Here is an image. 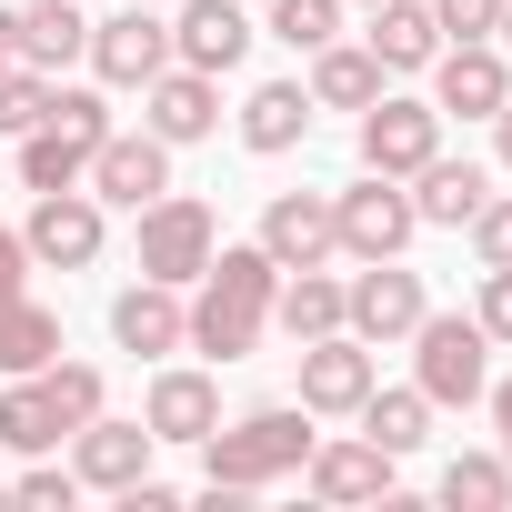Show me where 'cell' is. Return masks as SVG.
Returning a JSON list of instances; mask_svg holds the SVG:
<instances>
[{"instance_id": "cell-28", "label": "cell", "mask_w": 512, "mask_h": 512, "mask_svg": "<svg viewBox=\"0 0 512 512\" xmlns=\"http://www.w3.org/2000/svg\"><path fill=\"white\" fill-rule=\"evenodd\" d=\"M352 422H362V432H372V442H382V452H392V462H402V452H422V442H432V402H422V382H402V392H382V382H372V392H362V412H352Z\"/></svg>"}, {"instance_id": "cell-20", "label": "cell", "mask_w": 512, "mask_h": 512, "mask_svg": "<svg viewBox=\"0 0 512 512\" xmlns=\"http://www.w3.org/2000/svg\"><path fill=\"white\" fill-rule=\"evenodd\" d=\"M141 422H151L161 442H191V452H201V432L221 422V382H211V372H161V382L141 392Z\"/></svg>"}, {"instance_id": "cell-3", "label": "cell", "mask_w": 512, "mask_h": 512, "mask_svg": "<svg viewBox=\"0 0 512 512\" xmlns=\"http://www.w3.org/2000/svg\"><path fill=\"white\" fill-rule=\"evenodd\" d=\"M101 141H111V101L51 81V111L21 131V191H81V171H91Z\"/></svg>"}, {"instance_id": "cell-39", "label": "cell", "mask_w": 512, "mask_h": 512, "mask_svg": "<svg viewBox=\"0 0 512 512\" xmlns=\"http://www.w3.org/2000/svg\"><path fill=\"white\" fill-rule=\"evenodd\" d=\"M482 402H492V432H502V462H512V382H482Z\"/></svg>"}, {"instance_id": "cell-15", "label": "cell", "mask_w": 512, "mask_h": 512, "mask_svg": "<svg viewBox=\"0 0 512 512\" xmlns=\"http://www.w3.org/2000/svg\"><path fill=\"white\" fill-rule=\"evenodd\" d=\"M151 452H161L151 422H111V412H91V422L71 432V472H81L91 492H131V482L151 472Z\"/></svg>"}, {"instance_id": "cell-4", "label": "cell", "mask_w": 512, "mask_h": 512, "mask_svg": "<svg viewBox=\"0 0 512 512\" xmlns=\"http://www.w3.org/2000/svg\"><path fill=\"white\" fill-rule=\"evenodd\" d=\"M412 382H422L432 412L482 402V382H492V332H482L472 312H422V322H412Z\"/></svg>"}, {"instance_id": "cell-27", "label": "cell", "mask_w": 512, "mask_h": 512, "mask_svg": "<svg viewBox=\"0 0 512 512\" xmlns=\"http://www.w3.org/2000/svg\"><path fill=\"white\" fill-rule=\"evenodd\" d=\"M81 51H91L81 0H31V11H21V61H31V71H51V81H61Z\"/></svg>"}, {"instance_id": "cell-36", "label": "cell", "mask_w": 512, "mask_h": 512, "mask_svg": "<svg viewBox=\"0 0 512 512\" xmlns=\"http://www.w3.org/2000/svg\"><path fill=\"white\" fill-rule=\"evenodd\" d=\"M432 21H442V41H492L502 0H432Z\"/></svg>"}, {"instance_id": "cell-7", "label": "cell", "mask_w": 512, "mask_h": 512, "mask_svg": "<svg viewBox=\"0 0 512 512\" xmlns=\"http://www.w3.org/2000/svg\"><path fill=\"white\" fill-rule=\"evenodd\" d=\"M422 312H432V302H422V272H402V262H362V272L342 282V332H362L372 352H382V342H412Z\"/></svg>"}, {"instance_id": "cell-22", "label": "cell", "mask_w": 512, "mask_h": 512, "mask_svg": "<svg viewBox=\"0 0 512 512\" xmlns=\"http://www.w3.org/2000/svg\"><path fill=\"white\" fill-rule=\"evenodd\" d=\"M302 91H312V111H372V101H382V61H372L362 41H322Z\"/></svg>"}, {"instance_id": "cell-25", "label": "cell", "mask_w": 512, "mask_h": 512, "mask_svg": "<svg viewBox=\"0 0 512 512\" xmlns=\"http://www.w3.org/2000/svg\"><path fill=\"white\" fill-rule=\"evenodd\" d=\"M272 322H282L292 342H322V332H342V282H332V262H302V272H282V292H272Z\"/></svg>"}, {"instance_id": "cell-40", "label": "cell", "mask_w": 512, "mask_h": 512, "mask_svg": "<svg viewBox=\"0 0 512 512\" xmlns=\"http://www.w3.org/2000/svg\"><path fill=\"white\" fill-rule=\"evenodd\" d=\"M21 61V11H0V71Z\"/></svg>"}, {"instance_id": "cell-8", "label": "cell", "mask_w": 512, "mask_h": 512, "mask_svg": "<svg viewBox=\"0 0 512 512\" xmlns=\"http://www.w3.org/2000/svg\"><path fill=\"white\" fill-rule=\"evenodd\" d=\"M502 101H512L502 41H442V51H432V111H442V121H452V111H462V121H492Z\"/></svg>"}, {"instance_id": "cell-13", "label": "cell", "mask_w": 512, "mask_h": 512, "mask_svg": "<svg viewBox=\"0 0 512 512\" xmlns=\"http://www.w3.org/2000/svg\"><path fill=\"white\" fill-rule=\"evenodd\" d=\"M382 382V352L362 332H322L302 342V412H362V392Z\"/></svg>"}, {"instance_id": "cell-10", "label": "cell", "mask_w": 512, "mask_h": 512, "mask_svg": "<svg viewBox=\"0 0 512 512\" xmlns=\"http://www.w3.org/2000/svg\"><path fill=\"white\" fill-rule=\"evenodd\" d=\"M101 201L91 191H31V221H21V241H31V262H51V272H91L101 262Z\"/></svg>"}, {"instance_id": "cell-37", "label": "cell", "mask_w": 512, "mask_h": 512, "mask_svg": "<svg viewBox=\"0 0 512 512\" xmlns=\"http://www.w3.org/2000/svg\"><path fill=\"white\" fill-rule=\"evenodd\" d=\"M472 322H482L492 342H512V272H482V302H472Z\"/></svg>"}, {"instance_id": "cell-1", "label": "cell", "mask_w": 512, "mask_h": 512, "mask_svg": "<svg viewBox=\"0 0 512 512\" xmlns=\"http://www.w3.org/2000/svg\"><path fill=\"white\" fill-rule=\"evenodd\" d=\"M272 292H282V262H272V251H262V241H221L211 262H201V282H191V352H211V362L262 352Z\"/></svg>"}, {"instance_id": "cell-21", "label": "cell", "mask_w": 512, "mask_h": 512, "mask_svg": "<svg viewBox=\"0 0 512 512\" xmlns=\"http://www.w3.org/2000/svg\"><path fill=\"white\" fill-rule=\"evenodd\" d=\"M362 51H372L382 71H432V51H442L432 0H372V31H362Z\"/></svg>"}, {"instance_id": "cell-12", "label": "cell", "mask_w": 512, "mask_h": 512, "mask_svg": "<svg viewBox=\"0 0 512 512\" xmlns=\"http://www.w3.org/2000/svg\"><path fill=\"white\" fill-rule=\"evenodd\" d=\"M432 151H442V111H432V101H402V91H382V101L362 111V171H392V181H412Z\"/></svg>"}, {"instance_id": "cell-2", "label": "cell", "mask_w": 512, "mask_h": 512, "mask_svg": "<svg viewBox=\"0 0 512 512\" xmlns=\"http://www.w3.org/2000/svg\"><path fill=\"white\" fill-rule=\"evenodd\" d=\"M302 462H312V412L302 402H262V412L201 432V482L211 492H262V482H282Z\"/></svg>"}, {"instance_id": "cell-32", "label": "cell", "mask_w": 512, "mask_h": 512, "mask_svg": "<svg viewBox=\"0 0 512 512\" xmlns=\"http://www.w3.org/2000/svg\"><path fill=\"white\" fill-rule=\"evenodd\" d=\"M41 392H51V412H61V432H81L91 412H101V372L91 362H51V372H31Z\"/></svg>"}, {"instance_id": "cell-31", "label": "cell", "mask_w": 512, "mask_h": 512, "mask_svg": "<svg viewBox=\"0 0 512 512\" xmlns=\"http://www.w3.org/2000/svg\"><path fill=\"white\" fill-rule=\"evenodd\" d=\"M262 31L282 41V51H322V41H342V0H262Z\"/></svg>"}, {"instance_id": "cell-29", "label": "cell", "mask_w": 512, "mask_h": 512, "mask_svg": "<svg viewBox=\"0 0 512 512\" xmlns=\"http://www.w3.org/2000/svg\"><path fill=\"white\" fill-rule=\"evenodd\" d=\"M442 502L452 512H502L512 502V462L502 452H452L442 462Z\"/></svg>"}, {"instance_id": "cell-42", "label": "cell", "mask_w": 512, "mask_h": 512, "mask_svg": "<svg viewBox=\"0 0 512 512\" xmlns=\"http://www.w3.org/2000/svg\"><path fill=\"white\" fill-rule=\"evenodd\" d=\"M492 41H502V51H512V0H502V21H492Z\"/></svg>"}, {"instance_id": "cell-38", "label": "cell", "mask_w": 512, "mask_h": 512, "mask_svg": "<svg viewBox=\"0 0 512 512\" xmlns=\"http://www.w3.org/2000/svg\"><path fill=\"white\" fill-rule=\"evenodd\" d=\"M11 292H31V241L0 231V302H11Z\"/></svg>"}, {"instance_id": "cell-43", "label": "cell", "mask_w": 512, "mask_h": 512, "mask_svg": "<svg viewBox=\"0 0 512 512\" xmlns=\"http://www.w3.org/2000/svg\"><path fill=\"white\" fill-rule=\"evenodd\" d=\"M0 502H11V482H0Z\"/></svg>"}, {"instance_id": "cell-24", "label": "cell", "mask_w": 512, "mask_h": 512, "mask_svg": "<svg viewBox=\"0 0 512 512\" xmlns=\"http://www.w3.org/2000/svg\"><path fill=\"white\" fill-rule=\"evenodd\" d=\"M51 362H61V312L31 302V292H11V302H0V382L51 372Z\"/></svg>"}, {"instance_id": "cell-18", "label": "cell", "mask_w": 512, "mask_h": 512, "mask_svg": "<svg viewBox=\"0 0 512 512\" xmlns=\"http://www.w3.org/2000/svg\"><path fill=\"white\" fill-rule=\"evenodd\" d=\"M302 482H312V502H392V452H382L372 432H352V442H322V432H312Z\"/></svg>"}, {"instance_id": "cell-16", "label": "cell", "mask_w": 512, "mask_h": 512, "mask_svg": "<svg viewBox=\"0 0 512 512\" xmlns=\"http://www.w3.org/2000/svg\"><path fill=\"white\" fill-rule=\"evenodd\" d=\"M251 41H262V31H251V0H191V11L171 21V61H191V71H241L251 61Z\"/></svg>"}, {"instance_id": "cell-44", "label": "cell", "mask_w": 512, "mask_h": 512, "mask_svg": "<svg viewBox=\"0 0 512 512\" xmlns=\"http://www.w3.org/2000/svg\"><path fill=\"white\" fill-rule=\"evenodd\" d=\"M362 11H372V0H362Z\"/></svg>"}, {"instance_id": "cell-5", "label": "cell", "mask_w": 512, "mask_h": 512, "mask_svg": "<svg viewBox=\"0 0 512 512\" xmlns=\"http://www.w3.org/2000/svg\"><path fill=\"white\" fill-rule=\"evenodd\" d=\"M211 251H221V221H211V201H191V191H161V201H141V272H151V282L191 292Z\"/></svg>"}, {"instance_id": "cell-34", "label": "cell", "mask_w": 512, "mask_h": 512, "mask_svg": "<svg viewBox=\"0 0 512 512\" xmlns=\"http://www.w3.org/2000/svg\"><path fill=\"white\" fill-rule=\"evenodd\" d=\"M462 231H472V251H482V272H512V191H492Z\"/></svg>"}, {"instance_id": "cell-41", "label": "cell", "mask_w": 512, "mask_h": 512, "mask_svg": "<svg viewBox=\"0 0 512 512\" xmlns=\"http://www.w3.org/2000/svg\"><path fill=\"white\" fill-rule=\"evenodd\" d=\"M492 151H502V171H512V101L492 111Z\"/></svg>"}, {"instance_id": "cell-33", "label": "cell", "mask_w": 512, "mask_h": 512, "mask_svg": "<svg viewBox=\"0 0 512 512\" xmlns=\"http://www.w3.org/2000/svg\"><path fill=\"white\" fill-rule=\"evenodd\" d=\"M51 111V71H31V61H11L0 71V141H21L31 121Z\"/></svg>"}, {"instance_id": "cell-23", "label": "cell", "mask_w": 512, "mask_h": 512, "mask_svg": "<svg viewBox=\"0 0 512 512\" xmlns=\"http://www.w3.org/2000/svg\"><path fill=\"white\" fill-rule=\"evenodd\" d=\"M482 201H492L482 161H452V151H432V161L412 171V211H422V221H442V231H462V221H472Z\"/></svg>"}, {"instance_id": "cell-26", "label": "cell", "mask_w": 512, "mask_h": 512, "mask_svg": "<svg viewBox=\"0 0 512 512\" xmlns=\"http://www.w3.org/2000/svg\"><path fill=\"white\" fill-rule=\"evenodd\" d=\"M302 131H312V91L302 81H262V91L241 101V141L262 151V161L272 151H302Z\"/></svg>"}, {"instance_id": "cell-30", "label": "cell", "mask_w": 512, "mask_h": 512, "mask_svg": "<svg viewBox=\"0 0 512 512\" xmlns=\"http://www.w3.org/2000/svg\"><path fill=\"white\" fill-rule=\"evenodd\" d=\"M0 442H11V452H61V412H51V392L31 372L0 392Z\"/></svg>"}, {"instance_id": "cell-11", "label": "cell", "mask_w": 512, "mask_h": 512, "mask_svg": "<svg viewBox=\"0 0 512 512\" xmlns=\"http://www.w3.org/2000/svg\"><path fill=\"white\" fill-rule=\"evenodd\" d=\"M141 131L171 141V151H181V141H211V131H221V81L191 71V61L151 71V81H141Z\"/></svg>"}, {"instance_id": "cell-14", "label": "cell", "mask_w": 512, "mask_h": 512, "mask_svg": "<svg viewBox=\"0 0 512 512\" xmlns=\"http://www.w3.org/2000/svg\"><path fill=\"white\" fill-rule=\"evenodd\" d=\"M111 91H141L151 71H171V21H151V11H111V21H91V51H81Z\"/></svg>"}, {"instance_id": "cell-6", "label": "cell", "mask_w": 512, "mask_h": 512, "mask_svg": "<svg viewBox=\"0 0 512 512\" xmlns=\"http://www.w3.org/2000/svg\"><path fill=\"white\" fill-rule=\"evenodd\" d=\"M412 231H422V211H412V191L392 171H362L352 191H332V241L352 251V262H402Z\"/></svg>"}, {"instance_id": "cell-9", "label": "cell", "mask_w": 512, "mask_h": 512, "mask_svg": "<svg viewBox=\"0 0 512 512\" xmlns=\"http://www.w3.org/2000/svg\"><path fill=\"white\" fill-rule=\"evenodd\" d=\"M81 191H91L101 211H141V201H161V191H171V141H151V131H111V141L91 151Z\"/></svg>"}, {"instance_id": "cell-17", "label": "cell", "mask_w": 512, "mask_h": 512, "mask_svg": "<svg viewBox=\"0 0 512 512\" xmlns=\"http://www.w3.org/2000/svg\"><path fill=\"white\" fill-rule=\"evenodd\" d=\"M111 342L121 352H141V362H161V352H191V302L171 292V282H131L121 302H111Z\"/></svg>"}, {"instance_id": "cell-19", "label": "cell", "mask_w": 512, "mask_h": 512, "mask_svg": "<svg viewBox=\"0 0 512 512\" xmlns=\"http://www.w3.org/2000/svg\"><path fill=\"white\" fill-rule=\"evenodd\" d=\"M262 251L282 272H302V262H332V191H272V211H262Z\"/></svg>"}, {"instance_id": "cell-35", "label": "cell", "mask_w": 512, "mask_h": 512, "mask_svg": "<svg viewBox=\"0 0 512 512\" xmlns=\"http://www.w3.org/2000/svg\"><path fill=\"white\" fill-rule=\"evenodd\" d=\"M71 492H81V472H61L51 452H31V472L11 482V502H61V512H71Z\"/></svg>"}]
</instances>
